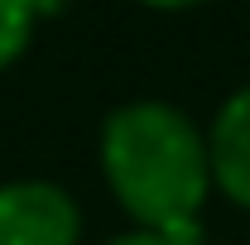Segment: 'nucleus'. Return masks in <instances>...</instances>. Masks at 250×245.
<instances>
[{
	"label": "nucleus",
	"instance_id": "1",
	"mask_svg": "<svg viewBox=\"0 0 250 245\" xmlns=\"http://www.w3.org/2000/svg\"><path fill=\"white\" fill-rule=\"evenodd\" d=\"M101 173L135 226L178 231L212 192L207 135L168 101H125L101 125Z\"/></svg>",
	"mask_w": 250,
	"mask_h": 245
},
{
	"label": "nucleus",
	"instance_id": "2",
	"mask_svg": "<svg viewBox=\"0 0 250 245\" xmlns=\"http://www.w3.org/2000/svg\"><path fill=\"white\" fill-rule=\"evenodd\" d=\"M82 212L72 192L48 178L0 183V245H77Z\"/></svg>",
	"mask_w": 250,
	"mask_h": 245
},
{
	"label": "nucleus",
	"instance_id": "3",
	"mask_svg": "<svg viewBox=\"0 0 250 245\" xmlns=\"http://www.w3.org/2000/svg\"><path fill=\"white\" fill-rule=\"evenodd\" d=\"M207 163H212V187H221L226 202L250 212V87L221 101L207 130Z\"/></svg>",
	"mask_w": 250,
	"mask_h": 245
},
{
	"label": "nucleus",
	"instance_id": "4",
	"mask_svg": "<svg viewBox=\"0 0 250 245\" xmlns=\"http://www.w3.org/2000/svg\"><path fill=\"white\" fill-rule=\"evenodd\" d=\"M62 10V0H0V72L29 48L39 15Z\"/></svg>",
	"mask_w": 250,
	"mask_h": 245
},
{
	"label": "nucleus",
	"instance_id": "5",
	"mask_svg": "<svg viewBox=\"0 0 250 245\" xmlns=\"http://www.w3.org/2000/svg\"><path fill=\"white\" fill-rule=\"evenodd\" d=\"M106 245H173L164 231H145V226H135V231H121L116 241H106Z\"/></svg>",
	"mask_w": 250,
	"mask_h": 245
},
{
	"label": "nucleus",
	"instance_id": "6",
	"mask_svg": "<svg viewBox=\"0 0 250 245\" xmlns=\"http://www.w3.org/2000/svg\"><path fill=\"white\" fill-rule=\"evenodd\" d=\"M140 5H149V10H192L202 0H140Z\"/></svg>",
	"mask_w": 250,
	"mask_h": 245
}]
</instances>
